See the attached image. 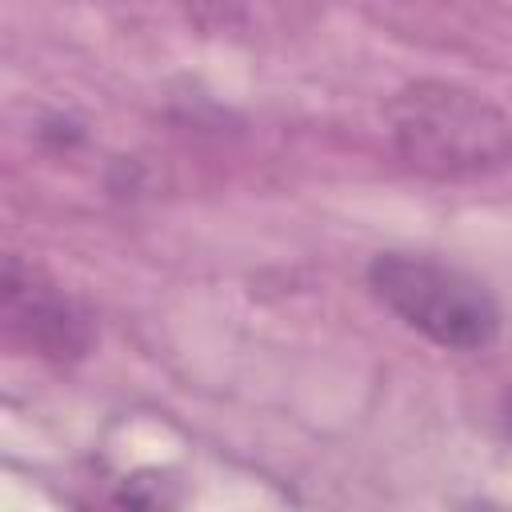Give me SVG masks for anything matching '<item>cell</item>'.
Returning <instances> with one entry per match:
<instances>
[{
  "label": "cell",
  "instance_id": "obj_2",
  "mask_svg": "<svg viewBox=\"0 0 512 512\" xmlns=\"http://www.w3.org/2000/svg\"><path fill=\"white\" fill-rule=\"evenodd\" d=\"M368 288L388 312L440 348L480 352L500 332L492 292L456 264L412 252H380L368 264Z\"/></svg>",
  "mask_w": 512,
  "mask_h": 512
},
{
  "label": "cell",
  "instance_id": "obj_1",
  "mask_svg": "<svg viewBox=\"0 0 512 512\" xmlns=\"http://www.w3.org/2000/svg\"><path fill=\"white\" fill-rule=\"evenodd\" d=\"M388 116L396 148L428 176H476L512 164V120L468 88L412 84L392 100Z\"/></svg>",
  "mask_w": 512,
  "mask_h": 512
},
{
  "label": "cell",
  "instance_id": "obj_3",
  "mask_svg": "<svg viewBox=\"0 0 512 512\" xmlns=\"http://www.w3.org/2000/svg\"><path fill=\"white\" fill-rule=\"evenodd\" d=\"M508 428H512V404H508Z\"/></svg>",
  "mask_w": 512,
  "mask_h": 512
}]
</instances>
